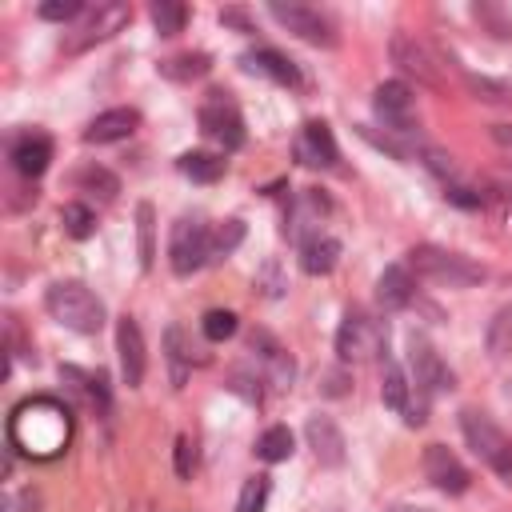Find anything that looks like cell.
Instances as JSON below:
<instances>
[{"label":"cell","instance_id":"6da1fadb","mask_svg":"<svg viewBox=\"0 0 512 512\" xmlns=\"http://www.w3.org/2000/svg\"><path fill=\"white\" fill-rule=\"evenodd\" d=\"M72 436V420H68V408L60 400H48V396H36V400H24L12 420H8V440L16 452L32 456V460H52L64 452Z\"/></svg>","mask_w":512,"mask_h":512},{"label":"cell","instance_id":"7a4b0ae2","mask_svg":"<svg viewBox=\"0 0 512 512\" xmlns=\"http://www.w3.org/2000/svg\"><path fill=\"white\" fill-rule=\"evenodd\" d=\"M44 308L52 312V320H60L64 328L84 332V336L100 332V324H104V304H100V296H96L88 284H80V280H60V284H52L48 296H44Z\"/></svg>","mask_w":512,"mask_h":512},{"label":"cell","instance_id":"3957f363","mask_svg":"<svg viewBox=\"0 0 512 512\" xmlns=\"http://www.w3.org/2000/svg\"><path fill=\"white\" fill-rule=\"evenodd\" d=\"M408 272H416L420 280L440 284V288H468V284H480V280H484V268H480V264H472V260L460 256V252L436 248V244L412 248V252H408Z\"/></svg>","mask_w":512,"mask_h":512},{"label":"cell","instance_id":"277c9868","mask_svg":"<svg viewBox=\"0 0 512 512\" xmlns=\"http://www.w3.org/2000/svg\"><path fill=\"white\" fill-rule=\"evenodd\" d=\"M460 432H464L468 448H472L500 480L512 484V440L500 432V424H496L488 412H480V408H464V412H460Z\"/></svg>","mask_w":512,"mask_h":512},{"label":"cell","instance_id":"5b68a950","mask_svg":"<svg viewBox=\"0 0 512 512\" xmlns=\"http://www.w3.org/2000/svg\"><path fill=\"white\" fill-rule=\"evenodd\" d=\"M212 256V232L204 228L200 216H180L172 224V240H168V264L176 276H192L196 268H204V260Z\"/></svg>","mask_w":512,"mask_h":512},{"label":"cell","instance_id":"8992f818","mask_svg":"<svg viewBox=\"0 0 512 512\" xmlns=\"http://www.w3.org/2000/svg\"><path fill=\"white\" fill-rule=\"evenodd\" d=\"M268 16H272L280 28H288L292 36L308 40V44H324V48L336 44V28H332V20H328L320 8H308V4H296V0H288V4L272 0V4H268Z\"/></svg>","mask_w":512,"mask_h":512},{"label":"cell","instance_id":"52a82bcc","mask_svg":"<svg viewBox=\"0 0 512 512\" xmlns=\"http://www.w3.org/2000/svg\"><path fill=\"white\" fill-rule=\"evenodd\" d=\"M388 52H392V64L404 72V76H416V84H424V88H444V76H440V64H436V56H432V48L424 44V40H416V36H408V32H396L392 40H388Z\"/></svg>","mask_w":512,"mask_h":512},{"label":"cell","instance_id":"ba28073f","mask_svg":"<svg viewBox=\"0 0 512 512\" xmlns=\"http://www.w3.org/2000/svg\"><path fill=\"white\" fill-rule=\"evenodd\" d=\"M200 132L212 136L224 152H232V148L244 144V120H240L236 104L224 92H212V100H204V108H200Z\"/></svg>","mask_w":512,"mask_h":512},{"label":"cell","instance_id":"9c48e42d","mask_svg":"<svg viewBox=\"0 0 512 512\" xmlns=\"http://www.w3.org/2000/svg\"><path fill=\"white\" fill-rule=\"evenodd\" d=\"M372 108H376V116L384 120L388 132L412 136V128H416V120H412V88L404 80H384L372 92Z\"/></svg>","mask_w":512,"mask_h":512},{"label":"cell","instance_id":"30bf717a","mask_svg":"<svg viewBox=\"0 0 512 512\" xmlns=\"http://www.w3.org/2000/svg\"><path fill=\"white\" fill-rule=\"evenodd\" d=\"M384 332L376 320H368L364 312H344L340 320V332H336V356L348 364V360H368L376 348H380Z\"/></svg>","mask_w":512,"mask_h":512},{"label":"cell","instance_id":"8fae6325","mask_svg":"<svg viewBox=\"0 0 512 512\" xmlns=\"http://www.w3.org/2000/svg\"><path fill=\"white\" fill-rule=\"evenodd\" d=\"M408 368H412V384L424 396H436V392L452 388V372L444 368V360L436 356V348L424 336H412L408 340Z\"/></svg>","mask_w":512,"mask_h":512},{"label":"cell","instance_id":"7c38bea8","mask_svg":"<svg viewBox=\"0 0 512 512\" xmlns=\"http://www.w3.org/2000/svg\"><path fill=\"white\" fill-rule=\"evenodd\" d=\"M132 20V8L128 4H96V12H88V20L76 28V36L64 44L68 52H80V48H92V44H100V40H108V36H116L124 24Z\"/></svg>","mask_w":512,"mask_h":512},{"label":"cell","instance_id":"4fadbf2b","mask_svg":"<svg viewBox=\"0 0 512 512\" xmlns=\"http://www.w3.org/2000/svg\"><path fill=\"white\" fill-rule=\"evenodd\" d=\"M292 152H296V160H300L304 168H332V164L340 160V148H336L332 128H328L324 120H308V124L300 128Z\"/></svg>","mask_w":512,"mask_h":512},{"label":"cell","instance_id":"5bb4252c","mask_svg":"<svg viewBox=\"0 0 512 512\" xmlns=\"http://www.w3.org/2000/svg\"><path fill=\"white\" fill-rule=\"evenodd\" d=\"M424 476L432 480V488H440V492H448V496H460V492H468V484H472L468 468H464L444 444H428V448H424Z\"/></svg>","mask_w":512,"mask_h":512},{"label":"cell","instance_id":"9a60e30c","mask_svg":"<svg viewBox=\"0 0 512 512\" xmlns=\"http://www.w3.org/2000/svg\"><path fill=\"white\" fill-rule=\"evenodd\" d=\"M116 352H120V372H124V384H128V388H140L144 368H148V356H144V336H140V324H136L132 316H120V320H116Z\"/></svg>","mask_w":512,"mask_h":512},{"label":"cell","instance_id":"2e32d148","mask_svg":"<svg viewBox=\"0 0 512 512\" xmlns=\"http://www.w3.org/2000/svg\"><path fill=\"white\" fill-rule=\"evenodd\" d=\"M304 436H308V448L316 452V460L324 464V468H340L344 464V432H340V424L332 420V416H308V424H304Z\"/></svg>","mask_w":512,"mask_h":512},{"label":"cell","instance_id":"e0dca14e","mask_svg":"<svg viewBox=\"0 0 512 512\" xmlns=\"http://www.w3.org/2000/svg\"><path fill=\"white\" fill-rule=\"evenodd\" d=\"M140 124V112L136 108H108L100 112L88 128H84V140L88 144H116V140H128Z\"/></svg>","mask_w":512,"mask_h":512},{"label":"cell","instance_id":"ac0fdd59","mask_svg":"<svg viewBox=\"0 0 512 512\" xmlns=\"http://www.w3.org/2000/svg\"><path fill=\"white\" fill-rule=\"evenodd\" d=\"M412 296H416V280H412L408 264H388V268L380 272V280H376V300H380V308L396 312V308L412 304Z\"/></svg>","mask_w":512,"mask_h":512},{"label":"cell","instance_id":"d6986e66","mask_svg":"<svg viewBox=\"0 0 512 512\" xmlns=\"http://www.w3.org/2000/svg\"><path fill=\"white\" fill-rule=\"evenodd\" d=\"M48 160H52V140L40 136V132H28V136H20L12 144V168L20 176H28V180H36L48 168Z\"/></svg>","mask_w":512,"mask_h":512},{"label":"cell","instance_id":"ffe728a7","mask_svg":"<svg viewBox=\"0 0 512 512\" xmlns=\"http://www.w3.org/2000/svg\"><path fill=\"white\" fill-rule=\"evenodd\" d=\"M244 68H248V72H260V76H268V80H276V84H284V88H296V84H300L296 64H292L284 52H276V48H256V52H248V56H244Z\"/></svg>","mask_w":512,"mask_h":512},{"label":"cell","instance_id":"44dd1931","mask_svg":"<svg viewBox=\"0 0 512 512\" xmlns=\"http://www.w3.org/2000/svg\"><path fill=\"white\" fill-rule=\"evenodd\" d=\"M336 260H340V240L336 236H308L304 244H300V268L308 272V276H328L332 268H336Z\"/></svg>","mask_w":512,"mask_h":512},{"label":"cell","instance_id":"7402d4cb","mask_svg":"<svg viewBox=\"0 0 512 512\" xmlns=\"http://www.w3.org/2000/svg\"><path fill=\"white\" fill-rule=\"evenodd\" d=\"M252 352L264 360V368H268V376H272V384L276 388H288L292 384V372H296V364H292V356L268 336V332H252Z\"/></svg>","mask_w":512,"mask_h":512},{"label":"cell","instance_id":"603a6c76","mask_svg":"<svg viewBox=\"0 0 512 512\" xmlns=\"http://www.w3.org/2000/svg\"><path fill=\"white\" fill-rule=\"evenodd\" d=\"M176 168H180L188 180H196V184H212V180L224 176V156H216V152H184V156L176 160Z\"/></svg>","mask_w":512,"mask_h":512},{"label":"cell","instance_id":"cb8c5ba5","mask_svg":"<svg viewBox=\"0 0 512 512\" xmlns=\"http://www.w3.org/2000/svg\"><path fill=\"white\" fill-rule=\"evenodd\" d=\"M484 348L492 360H500L504 352H512V304H500L484 328Z\"/></svg>","mask_w":512,"mask_h":512},{"label":"cell","instance_id":"d4e9b609","mask_svg":"<svg viewBox=\"0 0 512 512\" xmlns=\"http://www.w3.org/2000/svg\"><path fill=\"white\" fill-rule=\"evenodd\" d=\"M292 432H288V424H272L260 440H256V456L264 460V464H280V460H288L292 456Z\"/></svg>","mask_w":512,"mask_h":512},{"label":"cell","instance_id":"484cf974","mask_svg":"<svg viewBox=\"0 0 512 512\" xmlns=\"http://www.w3.org/2000/svg\"><path fill=\"white\" fill-rule=\"evenodd\" d=\"M148 16H152V24H156V32H160V36H176V32H184L188 8H184L180 0H152Z\"/></svg>","mask_w":512,"mask_h":512},{"label":"cell","instance_id":"4316f807","mask_svg":"<svg viewBox=\"0 0 512 512\" xmlns=\"http://www.w3.org/2000/svg\"><path fill=\"white\" fill-rule=\"evenodd\" d=\"M380 396L392 412H408V376L400 364L384 360V384H380Z\"/></svg>","mask_w":512,"mask_h":512},{"label":"cell","instance_id":"83f0119b","mask_svg":"<svg viewBox=\"0 0 512 512\" xmlns=\"http://www.w3.org/2000/svg\"><path fill=\"white\" fill-rule=\"evenodd\" d=\"M160 72H164L168 80H196V76L208 72V56H204V52H180V56L160 60Z\"/></svg>","mask_w":512,"mask_h":512},{"label":"cell","instance_id":"f1b7e54d","mask_svg":"<svg viewBox=\"0 0 512 512\" xmlns=\"http://www.w3.org/2000/svg\"><path fill=\"white\" fill-rule=\"evenodd\" d=\"M164 352H168L172 384L180 388V384L188 380V348H184V332H180V324H168V332H164Z\"/></svg>","mask_w":512,"mask_h":512},{"label":"cell","instance_id":"f546056e","mask_svg":"<svg viewBox=\"0 0 512 512\" xmlns=\"http://www.w3.org/2000/svg\"><path fill=\"white\" fill-rule=\"evenodd\" d=\"M60 220H64V232L72 236V240H88L92 232H96V212L88 208V204H64L60 208Z\"/></svg>","mask_w":512,"mask_h":512},{"label":"cell","instance_id":"4dcf8cb0","mask_svg":"<svg viewBox=\"0 0 512 512\" xmlns=\"http://www.w3.org/2000/svg\"><path fill=\"white\" fill-rule=\"evenodd\" d=\"M152 232H156V212L152 204H136V240H140V268H152V256H156V244H152Z\"/></svg>","mask_w":512,"mask_h":512},{"label":"cell","instance_id":"1f68e13d","mask_svg":"<svg viewBox=\"0 0 512 512\" xmlns=\"http://www.w3.org/2000/svg\"><path fill=\"white\" fill-rule=\"evenodd\" d=\"M464 84H468V92L476 96V100H484V104H508L512 100V88L504 84V80H492V76H464Z\"/></svg>","mask_w":512,"mask_h":512},{"label":"cell","instance_id":"d6a6232c","mask_svg":"<svg viewBox=\"0 0 512 512\" xmlns=\"http://www.w3.org/2000/svg\"><path fill=\"white\" fill-rule=\"evenodd\" d=\"M76 184H80L84 192H96V196H104V200H112V196L120 192V180H116L108 168H100V164H88V168L76 176Z\"/></svg>","mask_w":512,"mask_h":512},{"label":"cell","instance_id":"836d02e7","mask_svg":"<svg viewBox=\"0 0 512 512\" xmlns=\"http://www.w3.org/2000/svg\"><path fill=\"white\" fill-rule=\"evenodd\" d=\"M472 16L492 32V36H500V40H508L512 36V16L500 8V4H488V0H480V4H472Z\"/></svg>","mask_w":512,"mask_h":512},{"label":"cell","instance_id":"e575fe53","mask_svg":"<svg viewBox=\"0 0 512 512\" xmlns=\"http://www.w3.org/2000/svg\"><path fill=\"white\" fill-rule=\"evenodd\" d=\"M268 492H272L268 476H252V480H244V488H240V500H236V512H264V504H268Z\"/></svg>","mask_w":512,"mask_h":512},{"label":"cell","instance_id":"d590c367","mask_svg":"<svg viewBox=\"0 0 512 512\" xmlns=\"http://www.w3.org/2000/svg\"><path fill=\"white\" fill-rule=\"evenodd\" d=\"M200 328H204V336H208L212 344H220V340H228V336L236 332V312H228V308H212V312H204Z\"/></svg>","mask_w":512,"mask_h":512},{"label":"cell","instance_id":"8d00e7d4","mask_svg":"<svg viewBox=\"0 0 512 512\" xmlns=\"http://www.w3.org/2000/svg\"><path fill=\"white\" fill-rule=\"evenodd\" d=\"M240 240H244V224H240V220H224V224L212 232V256H228Z\"/></svg>","mask_w":512,"mask_h":512},{"label":"cell","instance_id":"74e56055","mask_svg":"<svg viewBox=\"0 0 512 512\" xmlns=\"http://www.w3.org/2000/svg\"><path fill=\"white\" fill-rule=\"evenodd\" d=\"M36 12H40V20H60V24H68V20H76V16L84 12V4H80V0H44Z\"/></svg>","mask_w":512,"mask_h":512},{"label":"cell","instance_id":"f35d334b","mask_svg":"<svg viewBox=\"0 0 512 512\" xmlns=\"http://www.w3.org/2000/svg\"><path fill=\"white\" fill-rule=\"evenodd\" d=\"M192 468H196V444H192V436H176V476L188 480Z\"/></svg>","mask_w":512,"mask_h":512},{"label":"cell","instance_id":"ab89813d","mask_svg":"<svg viewBox=\"0 0 512 512\" xmlns=\"http://www.w3.org/2000/svg\"><path fill=\"white\" fill-rule=\"evenodd\" d=\"M220 24H228L236 32H252V20H248L244 8H220Z\"/></svg>","mask_w":512,"mask_h":512},{"label":"cell","instance_id":"60d3db41","mask_svg":"<svg viewBox=\"0 0 512 512\" xmlns=\"http://www.w3.org/2000/svg\"><path fill=\"white\" fill-rule=\"evenodd\" d=\"M444 196H448L452 204H460V208H480V196H468V188H460V184L444 188Z\"/></svg>","mask_w":512,"mask_h":512},{"label":"cell","instance_id":"b9f144b4","mask_svg":"<svg viewBox=\"0 0 512 512\" xmlns=\"http://www.w3.org/2000/svg\"><path fill=\"white\" fill-rule=\"evenodd\" d=\"M324 392H328V396H344V392H348V376H344L340 368L328 372V376H324Z\"/></svg>","mask_w":512,"mask_h":512},{"label":"cell","instance_id":"7bdbcfd3","mask_svg":"<svg viewBox=\"0 0 512 512\" xmlns=\"http://www.w3.org/2000/svg\"><path fill=\"white\" fill-rule=\"evenodd\" d=\"M492 140L512 152V124H496V128H492Z\"/></svg>","mask_w":512,"mask_h":512},{"label":"cell","instance_id":"ee69618b","mask_svg":"<svg viewBox=\"0 0 512 512\" xmlns=\"http://www.w3.org/2000/svg\"><path fill=\"white\" fill-rule=\"evenodd\" d=\"M388 512H432V508H408V504H396V508H388Z\"/></svg>","mask_w":512,"mask_h":512},{"label":"cell","instance_id":"f6af8a7d","mask_svg":"<svg viewBox=\"0 0 512 512\" xmlns=\"http://www.w3.org/2000/svg\"><path fill=\"white\" fill-rule=\"evenodd\" d=\"M508 396H512V380H508Z\"/></svg>","mask_w":512,"mask_h":512}]
</instances>
